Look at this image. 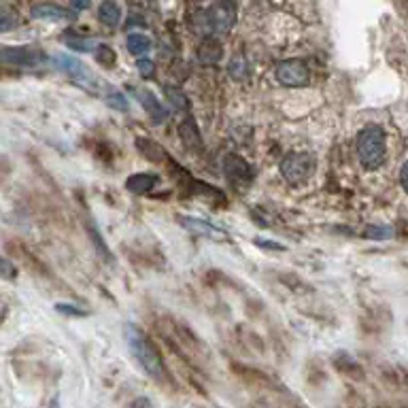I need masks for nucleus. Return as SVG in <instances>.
Listing matches in <instances>:
<instances>
[{"instance_id": "obj_1", "label": "nucleus", "mask_w": 408, "mask_h": 408, "mask_svg": "<svg viewBox=\"0 0 408 408\" xmlns=\"http://www.w3.org/2000/svg\"><path fill=\"white\" fill-rule=\"evenodd\" d=\"M237 24V4L232 0H217L207 11H200L191 19V28L200 36H224Z\"/></svg>"}, {"instance_id": "obj_2", "label": "nucleus", "mask_w": 408, "mask_h": 408, "mask_svg": "<svg viewBox=\"0 0 408 408\" xmlns=\"http://www.w3.org/2000/svg\"><path fill=\"white\" fill-rule=\"evenodd\" d=\"M124 336H126L128 349H130V353L134 355V359L139 362V366H141L154 381H166V366H164L162 357H160L158 349L149 342V338L143 334V329L132 326V324H126Z\"/></svg>"}, {"instance_id": "obj_3", "label": "nucleus", "mask_w": 408, "mask_h": 408, "mask_svg": "<svg viewBox=\"0 0 408 408\" xmlns=\"http://www.w3.org/2000/svg\"><path fill=\"white\" fill-rule=\"evenodd\" d=\"M357 158L366 170L381 168L387 158V134L381 126L370 124L357 134Z\"/></svg>"}, {"instance_id": "obj_4", "label": "nucleus", "mask_w": 408, "mask_h": 408, "mask_svg": "<svg viewBox=\"0 0 408 408\" xmlns=\"http://www.w3.org/2000/svg\"><path fill=\"white\" fill-rule=\"evenodd\" d=\"M315 166H317V160H315L313 154H309V151H294V154H287L281 160L279 170H281V176L289 185H302L315 172Z\"/></svg>"}, {"instance_id": "obj_5", "label": "nucleus", "mask_w": 408, "mask_h": 408, "mask_svg": "<svg viewBox=\"0 0 408 408\" xmlns=\"http://www.w3.org/2000/svg\"><path fill=\"white\" fill-rule=\"evenodd\" d=\"M56 64L62 73H66L75 83H79L81 87L89 89V91H98L100 89V81L96 79V75L83 64L81 60L73 58V56H58L56 58Z\"/></svg>"}, {"instance_id": "obj_6", "label": "nucleus", "mask_w": 408, "mask_h": 408, "mask_svg": "<svg viewBox=\"0 0 408 408\" xmlns=\"http://www.w3.org/2000/svg\"><path fill=\"white\" fill-rule=\"evenodd\" d=\"M0 62L2 64H9V66H41L47 62V56L41 51V49H34V47H6L2 45L0 47Z\"/></svg>"}, {"instance_id": "obj_7", "label": "nucleus", "mask_w": 408, "mask_h": 408, "mask_svg": "<svg viewBox=\"0 0 408 408\" xmlns=\"http://www.w3.org/2000/svg\"><path fill=\"white\" fill-rule=\"evenodd\" d=\"M277 81L285 87H304L309 83V64L300 58H292V60H283L277 71Z\"/></svg>"}, {"instance_id": "obj_8", "label": "nucleus", "mask_w": 408, "mask_h": 408, "mask_svg": "<svg viewBox=\"0 0 408 408\" xmlns=\"http://www.w3.org/2000/svg\"><path fill=\"white\" fill-rule=\"evenodd\" d=\"M224 170H226V176L230 183L243 187L249 185L251 179H253V168L243 160V158H237V156H228L226 162H224Z\"/></svg>"}, {"instance_id": "obj_9", "label": "nucleus", "mask_w": 408, "mask_h": 408, "mask_svg": "<svg viewBox=\"0 0 408 408\" xmlns=\"http://www.w3.org/2000/svg\"><path fill=\"white\" fill-rule=\"evenodd\" d=\"M176 219L181 222L183 228H187L189 232H194V234H198V237L217 239V241L226 237L224 230L215 228L213 224H209V222H204V219H198V217H191V215H176Z\"/></svg>"}, {"instance_id": "obj_10", "label": "nucleus", "mask_w": 408, "mask_h": 408, "mask_svg": "<svg viewBox=\"0 0 408 408\" xmlns=\"http://www.w3.org/2000/svg\"><path fill=\"white\" fill-rule=\"evenodd\" d=\"M222 56H224V47L213 36H207L198 47V62L204 66H215L222 60Z\"/></svg>"}, {"instance_id": "obj_11", "label": "nucleus", "mask_w": 408, "mask_h": 408, "mask_svg": "<svg viewBox=\"0 0 408 408\" xmlns=\"http://www.w3.org/2000/svg\"><path fill=\"white\" fill-rule=\"evenodd\" d=\"M179 136L183 141V145L191 151H200L202 149V136H200V130L194 121V117H185L179 126Z\"/></svg>"}, {"instance_id": "obj_12", "label": "nucleus", "mask_w": 408, "mask_h": 408, "mask_svg": "<svg viewBox=\"0 0 408 408\" xmlns=\"http://www.w3.org/2000/svg\"><path fill=\"white\" fill-rule=\"evenodd\" d=\"M136 96H139V100H141V104H143V109L147 111V115L156 121V124H162L164 119H166V109L162 106V102L151 94V91H147V89H139L136 91Z\"/></svg>"}, {"instance_id": "obj_13", "label": "nucleus", "mask_w": 408, "mask_h": 408, "mask_svg": "<svg viewBox=\"0 0 408 408\" xmlns=\"http://www.w3.org/2000/svg\"><path fill=\"white\" fill-rule=\"evenodd\" d=\"M156 185H158V174H151V172H136L126 179V187L132 194H147Z\"/></svg>"}, {"instance_id": "obj_14", "label": "nucleus", "mask_w": 408, "mask_h": 408, "mask_svg": "<svg viewBox=\"0 0 408 408\" xmlns=\"http://www.w3.org/2000/svg\"><path fill=\"white\" fill-rule=\"evenodd\" d=\"M30 15H32L34 19H54V21H58V19H69V17H71V13H69L64 6L54 4V2L34 4L32 11H30Z\"/></svg>"}, {"instance_id": "obj_15", "label": "nucleus", "mask_w": 408, "mask_h": 408, "mask_svg": "<svg viewBox=\"0 0 408 408\" xmlns=\"http://www.w3.org/2000/svg\"><path fill=\"white\" fill-rule=\"evenodd\" d=\"M98 19L106 26V28H117L121 24V6L115 0H104L98 6Z\"/></svg>"}, {"instance_id": "obj_16", "label": "nucleus", "mask_w": 408, "mask_h": 408, "mask_svg": "<svg viewBox=\"0 0 408 408\" xmlns=\"http://www.w3.org/2000/svg\"><path fill=\"white\" fill-rule=\"evenodd\" d=\"M126 47L132 56H145L151 51V39L143 32H130L126 39Z\"/></svg>"}, {"instance_id": "obj_17", "label": "nucleus", "mask_w": 408, "mask_h": 408, "mask_svg": "<svg viewBox=\"0 0 408 408\" xmlns=\"http://www.w3.org/2000/svg\"><path fill=\"white\" fill-rule=\"evenodd\" d=\"M64 45L73 51H91L96 47V43L91 39H85V36H79L75 32H66L64 36Z\"/></svg>"}, {"instance_id": "obj_18", "label": "nucleus", "mask_w": 408, "mask_h": 408, "mask_svg": "<svg viewBox=\"0 0 408 408\" xmlns=\"http://www.w3.org/2000/svg\"><path fill=\"white\" fill-rule=\"evenodd\" d=\"M228 73H230V77H232L234 81H247V79H249V64H247L245 58H243V56H237V58L230 62Z\"/></svg>"}, {"instance_id": "obj_19", "label": "nucleus", "mask_w": 408, "mask_h": 408, "mask_svg": "<svg viewBox=\"0 0 408 408\" xmlns=\"http://www.w3.org/2000/svg\"><path fill=\"white\" fill-rule=\"evenodd\" d=\"M19 26V13H15L9 6H0V32L13 30Z\"/></svg>"}, {"instance_id": "obj_20", "label": "nucleus", "mask_w": 408, "mask_h": 408, "mask_svg": "<svg viewBox=\"0 0 408 408\" xmlns=\"http://www.w3.org/2000/svg\"><path fill=\"white\" fill-rule=\"evenodd\" d=\"M392 237H394V228H389V226H370L364 232V239H368V241H387Z\"/></svg>"}, {"instance_id": "obj_21", "label": "nucleus", "mask_w": 408, "mask_h": 408, "mask_svg": "<svg viewBox=\"0 0 408 408\" xmlns=\"http://www.w3.org/2000/svg\"><path fill=\"white\" fill-rule=\"evenodd\" d=\"M166 96H168V100L172 102V106H174V109H187V106H189L187 96H185L179 87L166 85Z\"/></svg>"}, {"instance_id": "obj_22", "label": "nucleus", "mask_w": 408, "mask_h": 408, "mask_svg": "<svg viewBox=\"0 0 408 408\" xmlns=\"http://www.w3.org/2000/svg\"><path fill=\"white\" fill-rule=\"evenodd\" d=\"M104 100H106V104H109L111 109H115V111L126 113V111L130 109L128 98H126L124 94H119V91H111V94H106V96H104Z\"/></svg>"}, {"instance_id": "obj_23", "label": "nucleus", "mask_w": 408, "mask_h": 408, "mask_svg": "<svg viewBox=\"0 0 408 408\" xmlns=\"http://www.w3.org/2000/svg\"><path fill=\"white\" fill-rule=\"evenodd\" d=\"M0 279L2 281H15L17 279V268L4 255H0Z\"/></svg>"}, {"instance_id": "obj_24", "label": "nucleus", "mask_w": 408, "mask_h": 408, "mask_svg": "<svg viewBox=\"0 0 408 408\" xmlns=\"http://www.w3.org/2000/svg\"><path fill=\"white\" fill-rule=\"evenodd\" d=\"M96 58H98V62H100L102 66H111V64L115 62V51H113L111 47H106V45H100V47L96 49Z\"/></svg>"}, {"instance_id": "obj_25", "label": "nucleus", "mask_w": 408, "mask_h": 408, "mask_svg": "<svg viewBox=\"0 0 408 408\" xmlns=\"http://www.w3.org/2000/svg\"><path fill=\"white\" fill-rule=\"evenodd\" d=\"M136 71H139V75L143 77V79H151L154 75H156V64L151 62V60H139L136 62Z\"/></svg>"}, {"instance_id": "obj_26", "label": "nucleus", "mask_w": 408, "mask_h": 408, "mask_svg": "<svg viewBox=\"0 0 408 408\" xmlns=\"http://www.w3.org/2000/svg\"><path fill=\"white\" fill-rule=\"evenodd\" d=\"M56 309L64 315H77V317H83L85 311L83 309H75V304H56Z\"/></svg>"}, {"instance_id": "obj_27", "label": "nucleus", "mask_w": 408, "mask_h": 408, "mask_svg": "<svg viewBox=\"0 0 408 408\" xmlns=\"http://www.w3.org/2000/svg\"><path fill=\"white\" fill-rule=\"evenodd\" d=\"M400 185H402V189L408 194V160L402 164V168H400Z\"/></svg>"}, {"instance_id": "obj_28", "label": "nucleus", "mask_w": 408, "mask_h": 408, "mask_svg": "<svg viewBox=\"0 0 408 408\" xmlns=\"http://www.w3.org/2000/svg\"><path fill=\"white\" fill-rule=\"evenodd\" d=\"M89 0H71V6L75 9V11H85V9H89Z\"/></svg>"}, {"instance_id": "obj_29", "label": "nucleus", "mask_w": 408, "mask_h": 408, "mask_svg": "<svg viewBox=\"0 0 408 408\" xmlns=\"http://www.w3.org/2000/svg\"><path fill=\"white\" fill-rule=\"evenodd\" d=\"M6 315H9V307L0 300V326L4 324V319H6Z\"/></svg>"}]
</instances>
